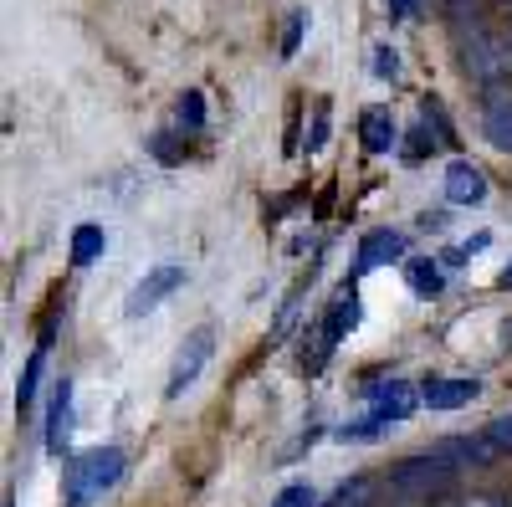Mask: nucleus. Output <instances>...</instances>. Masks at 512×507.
Instances as JSON below:
<instances>
[{"label": "nucleus", "mask_w": 512, "mask_h": 507, "mask_svg": "<svg viewBox=\"0 0 512 507\" xmlns=\"http://www.w3.org/2000/svg\"><path fill=\"white\" fill-rule=\"evenodd\" d=\"M180 282H185V267H175V262L149 267L134 287H128V298H123V318H149L164 298H175Z\"/></svg>", "instance_id": "6"}, {"label": "nucleus", "mask_w": 512, "mask_h": 507, "mask_svg": "<svg viewBox=\"0 0 512 507\" xmlns=\"http://www.w3.org/2000/svg\"><path fill=\"white\" fill-rule=\"evenodd\" d=\"M395 144H400L395 113L390 108H364V118H359V149L364 154H390Z\"/></svg>", "instance_id": "13"}, {"label": "nucleus", "mask_w": 512, "mask_h": 507, "mask_svg": "<svg viewBox=\"0 0 512 507\" xmlns=\"http://www.w3.org/2000/svg\"><path fill=\"white\" fill-rule=\"evenodd\" d=\"M175 113H180V129H205V98L190 88V93H180V103H175Z\"/></svg>", "instance_id": "19"}, {"label": "nucleus", "mask_w": 512, "mask_h": 507, "mask_svg": "<svg viewBox=\"0 0 512 507\" xmlns=\"http://www.w3.org/2000/svg\"><path fill=\"white\" fill-rule=\"evenodd\" d=\"M47 354H52V333H41V344L31 349V359L21 369V385H16V410L21 415L36 410V385H41V369H47Z\"/></svg>", "instance_id": "15"}, {"label": "nucleus", "mask_w": 512, "mask_h": 507, "mask_svg": "<svg viewBox=\"0 0 512 507\" xmlns=\"http://www.w3.org/2000/svg\"><path fill=\"white\" fill-rule=\"evenodd\" d=\"M482 134L492 149L512 154V82H502V88H487L482 98Z\"/></svg>", "instance_id": "8"}, {"label": "nucleus", "mask_w": 512, "mask_h": 507, "mask_svg": "<svg viewBox=\"0 0 512 507\" xmlns=\"http://www.w3.org/2000/svg\"><path fill=\"white\" fill-rule=\"evenodd\" d=\"M149 154H154L159 164H180V159H185V149H180L175 134H154V139H149Z\"/></svg>", "instance_id": "24"}, {"label": "nucleus", "mask_w": 512, "mask_h": 507, "mask_svg": "<svg viewBox=\"0 0 512 507\" xmlns=\"http://www.w3.org/2000/svg\"><path fill=\"white\" fill-rule=\"evenodd\" d=\"M364 400H369V415L379 420V426H400V420L415 415L420 390L410 385V379L390 374V379H374V385H364Z\"/></svg>", "instance_id": "7"}, {"label": "nucleus", "mask_w": 512, "mask_h": 507, "mask_svg": "<svg viewBox=\"0 0 512 507\" xmlns=\"http://www.w3.org/2000/svg\"><path fill=\"white\" fill-rule=\"evenodd\" d=\"M420 11V0H390V16L400 21V16H415Z\"/></svg>", "instance_id": "29"}, {"label": "nucleus", "mask_w": 512, "mask_h": 507, "mask_svg": "<svg viewBox=\"0 0 512 507\" xmlns=\"http://www.w3.org/2000/svg\"><path fill=\"white\" fill-rule=\"evenodd\" d=\"M6 507H11V502H6Z\"/></svg>", "instance_id": "32"}, {"label": "nucleus", "mask_w": 512, "mask_h": 507, "mask_svg": "<svg viewBox=\"0 0 512 507\" xmlns=\"http://www.w3.org/2000/svg\"><path fill=\"white\" fill-rule=\"evenodd\" d=\"M482 395L477 379H446V374H431L420 385V405H431V410H461V405H472Z\"/></svg>", "instance_id": "11"}, {"label": "nucleus", "mask_w": 512, "mask_h": 507, "mask_svg": "<svg viewBox=\"0 0 512 507\" xmlns=\"http://www.w3.org/2000/svg\"><path fill=\"white\" fill-rule=\"evenodd\" d=\"M482 441L497 451V456H512V415H497L482 426Z\"/></svg>", "instance_id": "21"}, {"label": "nucleus", "mask_w": 512, "mask_h": 507, "mask_svg": "<svg viewBox=\"0 0 512 507\" xmlns=\"http://www.w3.org/2000/svg\"><path fill=\"white\" fill-rule=\"evenodd\" d=\"M354 323H359V287L349 277L344 287H338V298L328 303V313L303 338V374H323V364L333 359L338 344H344V333H354Z\"/></svg>", "instance_id": "2"}, {"label": "nucleus", "mask_w": 512, "mask_h": 507, "mask_svg": "<svg viewBox=\"0 0 512 507\" xmlns=\"http://www.w3.org/2000/svg\"><path fill=\"white\" fill-rule=\"evenodd\" d=\"M446 200L461 205V210H477V205L492 200V185H487V175H482L477 164L451 159V164H446Z\"/></svg>", "instance_id": "10"}, {"label": "nucleus", "mask_w": 512, "mask_h": 507, "mask_svg": "<svg viewBox=\"0 0 512 507\" xmlns=\"http://www.w3.org/2000/svg\"><path fill=\"white\" fill-rule=\"evenodd\" d=\"M497 287H507V292H512V262L502 267V282H497Z\"/></svg>", "instance_id": "30"}, {"label": "nucleus", "mask_w": 512, "mask_h": 507, "mask_svg": "<svg viewBox=\"0 0 512 507\" xmlns=\"http://www.w3.org/2000/svg\"><path fill=\"white\" fill-rule=\"evenodd\" d=\"M47 451L67 456L72 451V379L62 374L52 390V410H47Z\"/></svg>", "instance_id": "12"}, {"label": "nucleus", "mask_w": 512, "mask_h": 507, "mask_svg": "<svg viewBox=\"0 0 512 507\" xmlns=\"http://www.w3.org/2000/svg\"><path fill=\"white\" fill-rule=\"evenodd\" d=\"M303 298H308V282H297V287L287 292V303L277 308V323H272V338H267V344H282V338L297 328V308H303Z\"/></svg>", "instance_id": "18"}, {"label": "nucleus", "mask_w": 512, "mask_h": 507, "mask_svg": "<svg viewBox=\"0 0 512 507\" xmlns=\"http://www.w3.org/2000/svg\"><path fill=\"white\" fill-rule=\"evenodd\" d=\"M210 354H216V328H190L185 344L175 349V364H169V379H164V400H180L195 379L205 374Z\"/></svg>", "instance_id": "5"}, {"label": "nucleus", "mask_w": 512, "mask_h": 507, "mask_svg": "<svg viewBox=\"0 0 512 507\" xmlns=\"http://www.w3.org/2000/svg\"><path fill=\"white\" fill-rule=\"evenodd\" d=\"M456 456L446 451V441L441 446H431V451H415V456H405V461H395L390 467V492L395 497H436V492H446L451 482H456Z\"/></svg>", "instance_id": "3"}, {"label": "nucleus", "mask_w": 512, "mask_h": 507, "mask_svg": "<svg viewBox=\"0 0 512 507\" xmlns=\"http://www.w3.org/2000/svg\"><path fill=\"white\" fill-rule=\"evenodd\" d=\"M323 507H379V477H349V482H338L333 497Z\"/></svg>", "instance_id": "16"}, {"label": "nucleus", "mask_w": 512, "mask_h": 507, "mask_svg": "<svg viewBox=\"0 0 512 507\" xmlns=\"http://www.w3.org/2000/svg\"><path fill=\"white\" fill-rule=\"evenodd\" d=\"M272 507H318V487H313V482H287V487L272 497Z\"/></svg>", "instance_id": "20"}, {"label": "nucleus", "mask_w": 512, "mask_h": 507, "mask_svg": "<svg viewBox=\"0 0 512 507\" xmlns=\"http://www.w3.org/2000/svg\"><path fill=\"white\" fill-rule=\"evenodd\" d=\"M477 11V0H446V16L456 21V26H466V16Z\"/></svg>", "instance_id": "28"}, {"label": "nucleus", "mask_w": 512, "mask_h": 507, "mask_svg": "<svg viewBox=\"0 0 512 507\" xmlns=\"http://www.w3.org/2000/svg\"><path fill=\"white\" fill-rule=\"evenodd\" d=\"M103 251H108V231H103V226L82 221V226L72 231V267H93Z\"/></svg>", "instance_id": "17"}, {"label": "nucleus", "mask_w": 512, "mask_h": 507, "mask_svg": "<svg viewBox=\"0 0 512 507\" xmlns=\"http://www.w3.org/2000/svg\"><path fill=\"white\" fill-rule=\"evenodd\" d=\"M123 472H128L123 446H93V451L67 456V477H62L67 507H93L98 497H108L123 482Z\"/></svg>", "instance_id": "1"}, {"label": "nucleus", "mask_w": 512, "mask_h": 507, "mask_svg": "<svg viewBox=\"0 0 512 507\" xmlns=\"http://www.w3.org/2000/svg\"><path fill=\"white\" fill-rule=\"evenodd\" d=\"M303 31H308V11H292V16H287V31H282V57H297V47H303Z\"/></svg>", "instance_id": "22"}, {"label": "nucleus", "mask_w": 512, "mask_h": 507, "mask_svg": "<svg viewBox=\"0 0 512 507\" xmlns=\"http://www.w3.org/2000/svg\"><path fill=\"white\" fill-rule=\"evenodd\" d=\"M497 6H512V0H497Z\"/></svg>", "instance_id": "31"}, {"label": "nucleus", "mask_w": 512, "mask_h": 507, "mask_svg": "<svg viewBox=\"0 0 512 507\" xmlns=\"http://www.w3.org/2000/svg\"><path fill=\"white\" fill-rule=\"evenodd\" d=\"M461 67L477 82V93L502 88V82H512V41L492 26H472L461 41Z\"/></svg>", "instance_id": "4"}, {"label": "nucleus", "mask_w": 512, "mask_h": 507, "mask_svg": "<svg viewBox=\"0 0 512 507\" xmlns=\"http://www.w3.org/2000/svg\"><path fill=\"white\" fill-rule=\"evenodd\" d=\"M425 149H436V134H431V123H420V129L405 139V164H420Z\"/></svg>", "instance_id": "23"}, {"label": "nucleus", "mask_w": 512, "mask_h": 507, "mask_svg": "<svg viewBox=\"0 0 512 507\" xmlns=\"http://www.w3.org/2000/svg\"><path fill=\"white\" fill-rule=\"evenodd\" d=\"M390 262H405V236L390 231V226H379L359 241V257H354V282L379 272V267H390Z\"/></svg>", "instance_id": "9"}, {"label": "nucleus", "mask_w": 512, "mask_h": 507, "mask_svg": "<svg viewBox=\"0 0 512 507\" xmlns=\"http://www.w3.org/2000/svg\"><path fill=\"white\" fill-rule=\"evenodd\" d=\"M451 507H512V502H507L502 492H461Z\"/></svg>", "instance_id": "25"}, {"label": "nucleus", "mask_w": 512, "mask_h": 507, "mask_svg": "<svg viewBox=\"0 0 512 507\" xmlns=\"http://www.w3.org/2000/svg\"><path fill=\"white\" fill-rule=\"evenodd\" d=\"M328 139V103H318V123H313V134H308V154H318Z\"/></svg>", "instance_id": "27"}, {"label": "nucleus", "mask_w": 512, "mask_h": 507, "mask_svg": "<svg viewBox=\"0 0 512 507\" xmlns=\"http://www.w3.org/2000/svg\"><path fill=\"white\" fill-rule=\"evenodd\" d=\"M405 282H410V292H415V298L436 303L441 292H446V262H431V257H410V262H405Z\"/></svg>", "instance_id": "14"}, {"label": "nucleus", "mask_w": 512, "mask_h": 507, "mask_svg": "<svg viewBox=\"0 0 512 507\" xmlns=\"http://www.w3.org/2000/svg\"><path fill=\"white\" fill-rule=\"evenodd\" d=\"M395 72H400V57H395L390 47H379V52H374V77H379V82H395Z\"/></svg>", "instance_id": "26"}]
</instances>
